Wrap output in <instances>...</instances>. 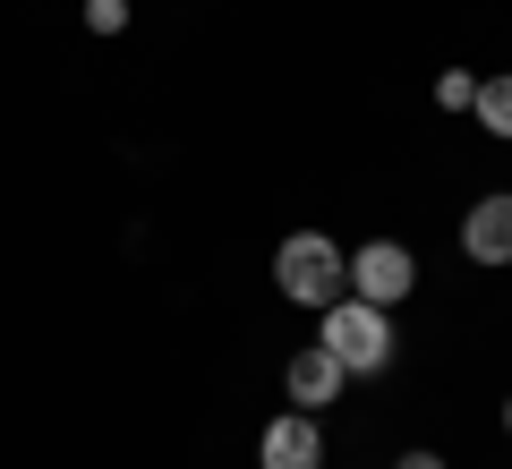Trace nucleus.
<instances>
[{
	"instance_id": "9d476101",
	"label": "nucleus",
	"mask_w": 512,
	"mask_h": 469,
	"mask_svg": "<svg viewBox=\"0 0 512 469\" xmlns=\"http://www.w3.org/2000/svg\"><path fill=\"white\" fill-rule=\"evenodd\" d=\"M393 469H444V461H436V452H402V461H393Z\"/></svg>"
},
{
	"instance_id": "9b49d317",
	"label": "nucleus",
	"mask_w": 512,
	"mask_h": 469,
	"mask_svg": "<svg viewBox=\"0 0 512 469\" xmlns=\"http://www.w3.org/2000/svg\"><path fill=\"white\" fill-rule=\"evenodd\" d=\"M504 435H512V401H504Z\"/></svg>"
},
{
	"instance_id": "6e6552de",
	"label": "nucleus",
	"mask_w": 512,
	"mask_h": 469,
	"mask_svg": "<svg viewBox=\"0 0 512 469\" xmlns=\"http://www.w3.org/2000/svg\"><path fill=\"white\" fill-rule=\"evenodd\" d=\"M436 103H444V111H470V103H478V77H470V69H444V77H436Z\"/></svg>"
},
{
	"instance_id": "423d86ee",
	"label": "nucleus",
	"mask_w": 512,
	"mask_h": 469,
	"mask_svg": "<svg viewBox=\"0 0 512 469\" xmlns=\"http://www.w3.org/2000/svg\"><path fill=\"white\" fill-rule=\"evenodd\" d=\"M265 469H325V435H316L308 410H291V418L265 427Z\"/></svg>"
},
{
	"instance_id": "7ed1b4c3",
	"label": "nucleus",
	"mask_w": 512,
	"mask_h": 469,
	"mask_svg": "<svg viewBox=\"0 0 512 469\" xmlns=\"http://www.w3.org/2000/svg\"><path fill=\"white\" fill-rule=\"evenodd\" d=\"M410 282H419V265H410V248H393V239H376V248H359V256H350V290H359L367 307L410 299Z\"/></svg>"
},
{
	"instance_id": "1a4fd4ad",
	"label": "nucleus",
	"mask_w": 512,
	"mask_h": 469,
	"mask_svg": "<svg viewBox=\"0 0 512 469\" xmlns=\"http://www.w3.org/2000/svg\"><path fill=\"white\" fill-rule=\"evenodd\" d=\"M86 26H94V35H120V26H128V0H86Z\"/></svg>"
},
{
	"instance_id": "f257e3e1",
	"label": "nucleus",
	"mask_w": 512,
	"mask_h": 469,
	"mask_svg": "<svg viewBox=\"0 0 512 469\" xmlns=\"http://www.w3.org/2000/svg\"><path fill=\"white\" fill-rule=\"evenodd\" d=\"M274 282H282V299H299V307H342L350 256L333 248L325 231H291V239H282V256H274Z\"/></svg>"
},
{
	"instance_id": "20e7f679",
	"label": "nucleus",
	"mask_w": 512,
	"mask_h": 469,
	"mask_svg": "<svg viewBox=\"0 0 512 469\" xmlns=\"http://www.w3.org/2000/svg\"><path fill=\"white\" fill-rule=\"evenodd\" d=\"M461 248H470V265H512V188H495L461 214Z\"/></svg>"
},
{
	"instance_id": "0eeeda50",
	"label": "nucleus",
	"mask_w": 512,
	"mask_h": 469,
	"mask_svg": "<svg viewBox=\"0 0 512 469\" xmlns=\"http://www.w3.org/2000/svg\"><path fill=\"white\" fill-rule=\"evenodd\" d=\"M470 111H478V128H487V137L512 145V69H504V77H478V103H470Z\"/></svg>"
},
{
	"instance_id": "39448f33",
	"label": "nucleus",
	"mask_w": 512,
	"mask_h": 469,
	"mask_svg": "<svg viewBox=\"0 0 512 469\" xmlns=\"http://www.w3.org/2000/svg\"><path fill=\"white\" fill-rule=\"evenodd\" d=\"M282 384H291V401H299V410L316 418V410H325V401H342V384H350V367L333 359L325 342H316V350H299V359L282 367Z\"/></svg>"
},
{
	"instance_id": "f03ea898",
	"label": "nucleus",
	"mask_w": 512,
	"mask_h": 469,
	"mask_svg": "<svg viewBox=\"0 0 512 469\" xmlns=\"http://www.w3.org/2000/svg\"><path fill=\"white\" fill-rule=\"evenodd\" d=\"M325 350L350 367V376H376V367H393V316L367 307V299L325 307Z\"/></svg>"
}]
</instances>
